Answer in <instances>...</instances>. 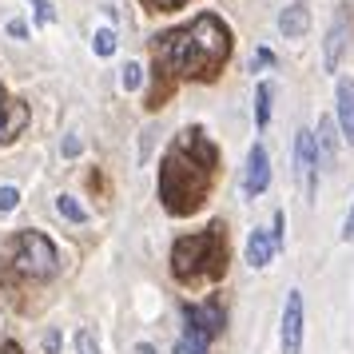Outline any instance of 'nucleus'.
I'll use <instances>...</instances> for the list:
<instances>
[{
  "instance_id": "nucleus-1",
  "label": "nucleus",
  "mask_w": 354,
  "mask_h": 354,
  "mask_svg": "<svg viewBox=\"0 0 354 354\" xmlns=\"http://www.w3.org/2000/svg\"><path fill=\"white\" fill-rule=\"evenodd\" d=\"M231 60V28L215 12H199L195 20L167 28L151 40V64H156V88L151 108L183 80H215Z\"/></svg>"
},
{
  "instance_id": "nucleus-2",
  "label": "nucleus",
  "mask_w": 354,
  "mask_h": 354,
  "mask_svg": "<svg viewBox=\"0 0 354 354\" xmlns=\"http://www.w3.org/2000/svg\"><path fill=\"white\" fill-rule=\"evenodd\" d=\"M215 179H219V147L203 128H183L163 147L156 192H160L167 215H176V219L195 215L207 203Z\"/></svg>"
},
{
  "instance_id": "nucleus-3",
  "label": "nucleus",
  "mask_w": 354,
  "mask_h": 354,
  "mask_svg": "<svg viewBox=\"0 0 354 354\" xmlns=\"http://www.w3.org/2000/svg\"><path fill=\"white\" fill-rule=\"evenodd\" d=\"M227 274V227L215 219L171 247V279L179 287H207Z\"/></svg>"
},
{
  "instance_id": "nucleus-4",
  "label": "nucleus",
  "mask_w": 354,
  "mask_h": 354,
  "mask_svg": "<svg viewBox=\"0 0 354 354\" xmlns=\"http://www.w3.org/2000/svg\"><path fill=\"white\" fill-rule=\"evenodd\" d=\"M4 274H12L20 283H48L60 274V255L44 231H17L12 243L4 247Z\"/></svg>"
},
{
  "instance_id": "nucleus-5",
  "label": "nucleus",
  "mask_w": 354,
  "mask_h": 354,
  "mask_svg": "<svg viewBox=\"0 0 354 354\" xmlns=\"http://www.w3.org/2000/svg\"><path fill=\"white\" fill-rule=\"evenodd\" d=\"M183 322H187V335L211 346V338H219V335H223V326H227L223 303H219V299H207V303H187V306H183Z\"/></svg>"
},
{
  "instance_id": "nucleus-6",
  "label": "nucleus",
  "mask_w": 354,
  "mask_h": 354,
  "mask_svg": "<svg viewBox=\"0 0 354 354\" xmlns=\"http://www.w3.org/2000/svg\"><path fill=\"white\" fill-rule=\"evenodd\" d=\"M295 179L303 187L306 203H315V187H319V147H315V131H299L295 136Z\"/></svg>"
},
{
  "instance_id": "nucleus-7",
  "label": "nucleus",
  "mask_w": 354,
  "mask_h": 354,
  "mask_svg": "<svg viewBox=\"0 0 354 354\" xmlns=\"http://www.w3.org/2000/svg\"><path fill=\"white\" fill-rule=\"evenodd\" d=\"M303 322H306L303 290L290 287L287 303H283V330H279V346H283V354H303Z\"/></svg>"
},
{
  "instance_id": "nucleus-8",
  "label": "nucleus",
  "mask_w": 354,
  "mask_h": 354,
  "mask_svg": "<svg viewBox=\"0 0 354 354\" xmlns=\"http://www.w3.org/2000/svg\"><path fill=\"white\" fill-rule=\"evenodd\" d=\"M267 187H271V156H267L263 144H255L247 151V167H243V195L259 199Z\"/></svg>"
},
{
  "instance_id": "nucleus-9",
  "label": "nucleus",
  "mask_w": 354,
  "mask_h": 354,
  "mask_svg": "<svg viewBox=\"0 0 354 354\" xmlns=\"http://www.w3.org/2000/svg\"><path fill=\"white\" fill-rule=\"evenodd\" d=\"M335 112H338V131H342L346 144L354 147V80L335 84Z\"/></svg>"
},
{
  "instance_id": "nucleus-10",
  "label": "nucleus",
  "mask_w": 354,
  "mask_h": 354,
  "mask_svg": "<svg viewBox=\"0 0 354 354\" xmlns=\"http://www.w3.org/2000/svg\"><path fill=\"white\" fill-rule=\"evenodd\" d=\"M247 267H255V271H263V267H271V259L279 255V247H274L271 231H263V227H255L251 235H247Z\"/></svg>"
},
{
  "instance_id": "nucleus-11",
  "label": "nucleus",
  "mask_w": 354,
  "mask_h": 354,
  "mask_svg": "<svg viewBox=\"0 0 354 354\" xmlns=\"http://www.w3.org/2000/svg\"><path fill=\"white\" fill-rule=\"evenodd\" d=\"M342 48H346V12H338V20L330 24V32H326V48H322V64H326V72H338V64H342Z\"/></svg>"
},
{
  "instance_id": "nucleus-12",
  "label": "nucleus",
  "mask_w": 354,
  "mask_h": 354,
  "mask_svg": "<svg viewBox=\"0 0 354 354\" xmlns=\"http://www.w3.org/2000/svg\"><path fill=\"white\" fill-rule=\"evenodd\" d=\"M306 28H310V12H306V4H287L283 12H279V32L287 36V40H303Z\"/></svg>"
},
{
  "instance_id": "nucleus-13",
  "label": "nucleus",
  "mask_w": 354,
  "mask_h": 354,
  "mask_svg": "<svg viewBox=\"0 0 354 354\" xmlns=\"http://www.w3.org/2000/svg\"><path fill=\"white\" fill-rule=\"evenodd\" d=\"M315 147H319V163H335V120L330 115H322L319 120V136H315Z\"/></svg>"
},
{
  "instance_id": "nucleus-14",
  "label": "nucleus",
  "mask_w": 354,
  "mask_h": 354,
  "mask_svg": "<svg viewBox=\"0 0 354 354\" xmlns=\"http://www.w3.org/2000/svg\"><path fill=\"white\" fill-rule=\"evenodd\" d=\"M255 124H259V131L271 124V84H259L255 88Z\"/></svg>"
},
{
  "instance_id": "nucleus-15",
  "label": "nucleus",
  "mask_w": 354,
  "mask_h": 354,
  "mask_svg": "<svg viewBox=\"0 0 354 354\" xmlns=\"http://www.w3.org/2000/svg\"><path fill=\"white\" fill-rule=\"evenodd\" d=\"M56 215L68 219V223H88V211H84L72 195H60V199H56Z\"/></svg>"
},
{
  "instance_id": "nucleus-16",
  "label": "nucleus",
  "mask_w": 354,
  "mask_h": 354,
  "mask_svg": "<svg viewBox=\"0 0 354 354\" xmlns=\"http://www.w3.org/2000/svg\"><path fill=\"white\" fill-rule=\"evenodd\" d=\"M140 84H144V68L140 64H124L120 68V88H124V92H140Z\"/></svg>"
},
{
  "instance_id": "nucleus-17",
  "label": "nucleus",
  "mask_w": 354,
  "mask_h": 354,
  "mask_svg": "<svg viewBox=\"0 0 354 354\" xmlns=\"http://www.w3.org/2000/svg\"><path fill=\"white\" fill-rule=\"evenodd\" d=\"M8 108H12V104H8V96H4V88H0V140H12V136L20 131V124H17V120H8Z\"/></svg>"
},
{
  "instance_id": "nucleus-18",
  "label": "nucleus",
  "mask_w": 354,
  "mask_h": 354,
  "mask_svg": "<svg viewBox=\"0 0 354 354\" xmlns=\"http://www.w3.org/2000/svg\"><path fill=\"white\" fill-rule=\"evenodd\" d=\"M92 52H96V56H112L115 52V32L112 28H100V32L92 36Z\"/></svg>"
},
{
  "instance_id": "nucleus-19",
  "label": "nucleus",
  "mask_w": 354,
  "mask_h": 354,
  "mask_svg": "<svg viewBox=\"0 0 354 354\" xmlns=\"http://www.w3.org/2000/svg\"><path fill=\"white\" fill-rule=\"evenodd\" d=\"M28 8L36 12V24H56V8H52V0H28Z\"/></svg>"
},
{
  "instance_id": "nucleus-20",
  "label": "nucleus",
  "mask_w": 354,
  "mask_h": 354,
  "mask_svg": "<svg viewBox=\"0 0 354 354\" xmlns=\"http://www.w3.org/2000/svg\"><path fill=\"white\" fill-rule=\"evenodd\" d=\"M76 354H100V342H96V335L92 330H76Z\"/></svg>"
},
{
  "instance_id": "nucleus-21",
  "label": "nucleus",
  "mask_w": 354,
  "mask_h": 354,
  "mask_svg": "<svg viewBox=\"0 0 354 354\" xmlns=\"http://www.w3.org/2000/svg\"><path fill=\"white\" fill-rule=\"evenodd\" d=\"M17 207H20V192L4 183V187H0V215H8V211H17Z\"/></svg>"
},
{
  "instance_id": "nucleus-22",
  "label": "nucleus",
  "mask_w": 354,
  "mask_h": 354,
  "mask_svg": "<svg viewBox=\"0 0 354 354\" xmlns=\"http://www.w3.org/2000/svg\"><path fill=\"white\" fill-rule=\"evenodd\" d=\"M176 354H207V342H199V338L183 335V338L176 342Z\"/></svg>"
},
{
  "instance_id": "nucleus-23",
  "label": "nucleus",
  "mask_w": 354,
  "mask_h": 354,
  "mask_svg": "<svg viewBox=\"0 0 354 354\" xmlns=\"http://www.w3.org/2000/svg\"><path fill=\"white\" fill-rule=\"evenodd\" d=\"M271 239H274V247L283 251V243H287V215H283V211H274V231H271Z\"/></svg>"
},
{
  "instance_id": "nucleus-24",
  "label": "nucleus",
  "mask_w": 354,
  "mask_h": 354,
  "mask_svg": "<svg viewBox=\"0 0 354 354\" xmlns=\"http://www.w3.org/2000/svg\"><path fill=\"white\" fill-rule=\"evenodd\" d=\"M147 8H156V12H176V8H183L187 0H144Z\"/></svg>"
},
{
  "instance_id": "nucleus-25",
  "label": "nucleus",
  "mask_w": 354,
  "mask_h": 354,
  "mask_svg": "<svg viewBox=\"0 0 354 354\" xmlns=\"http://www.w3.org/2000/svg\"><path fill=\"white\" fill-rule=\"evenodd\" d=\"M267 64H274V52L271 48H259L255 60H251V72H259V68H267Z\"/></svg>"
},
{
  "instance_id": "nucleus-26",
  "label": "nucleus",
  "mask_w": 354,
  "mask_h": 354,
  "mask_svg": "<svg viewBox=\"0 0 354 354\" xmlns=\"http://www.w3.org/2000/svg\"><path fill=\"white\" fill-rule=\"evenodd\" d=\"M44 351H60V335H56V330H48V335H44Z\"/></svg>"
},
{
  "instance_id": "nucleus-27",
  "label": "nucleus",
  "mask_w": 354,
  "mask_h": 354,
  "mask_svg": "<svg viewBox=\"0 0 354 354\" xmlns=\"http://www.w3.org/2000/svg\"><path fill=\"white\" fill-rule=\"evenodd\" d=\"M342 239L346 243L354 239V207H351V215H346V223H342Z\"/></svg>"
},
{
  "instance_id": "nucleus-28",
  "label": "nucleus",
  "mask_w": 354,
  "mask_h": 354,
  "mask_svg": "<svg viewBox=\"0 0 354 354\" xmlns=\"http://www.w3.org/2000/svg\"><path fill=\"white\" fill-rule=\"evenodd\" d=\"M8 36H17V40H24V36H28V28H24L20 20H12V24H8Z\"/></svg>"
},
{
  "instance_id": "nucleus-29",
  "label": "nucleus",
  "mask_w": 354,
  "mask_h": 354,
  "mask_svg": "<svg viewBox=\"0 0 354 354\" xmlns=\"http://www.w3.org/2000/svg\"><path fill=\"white\" fill-rule=\"evenodd\" d=\"M64 156H80V140H64Z\"/></svg>"
},
{
  "instance_id": "nucleus-30",
  "label": "nucleus",
  "mask_w": 354,
  "mask_h": 354,
  "mask_svg": "<svg viewBox=\"0 0 354 354\" xmlns=\"http://www.w3.org/2000/svg\"><path fill=\"white\" fill-rule=\"evenodd\" d=\"M0 354H24V351H20L17 342H4V351H0Z\"/></svg>"
},
{
  "instance_id": "nucleus-31",
  "label": "nucleus",
  "mask_w": 354,
  "mask_h": 354,
  "mask_svg": "<svg viewBox=\"0 0 354 354\" xmlns=\"http://www.w3.org/2000/svg\"><path fill=\"white\" fill-rule=\"evenodd\" d=\"M136 354H156V351H151V346H147V342H140V346H136Z\"/></svg>"
}]
</instances>
